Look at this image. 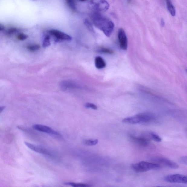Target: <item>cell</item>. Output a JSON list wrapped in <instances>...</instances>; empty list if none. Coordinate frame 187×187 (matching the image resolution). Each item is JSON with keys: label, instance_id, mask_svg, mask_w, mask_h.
Here are the masks:
<instances>
[{"label": "cell", "instance_id": "cell-20", "mask_svg": "<svg viewBox=\"0 0 187 187\" xmlns=\"http://www.w3.org/2000/svg\"><path fill=\"white\" fill-rule=\"evenodd\" d=\"M84 23L87 28L88 29L89 31H92V32H94V29L92 27V24L91 22L89 21L87 19H85L84 21Z\"/></svg>", "mask_w": 187, "mask_h": 187}, {"label": "cell", "instance_id": "cell-4", "mask_svg": "<svg viewBox=\"0 0 187 187\" xmlns=\"http://www.w3.org/2000/svg\"><path fill=\"white\" fill-rule=\"evenodd\" d=\"M89 6L96 12H105L109 9L110 5L106 0H91L89 3Z\"/></svg>", "mask_w": 187, "mask_h": 187}, {"label": "cell", "instance_id": "cell-26", "mask_svg": "<svg viewBox=\"0 0 187 187\" xmlns=\"http://www.w3.org/2000/svg\"><path fill=\"white\" fill-rule=\"evenodd\" d=\"M17 31H18V30L17 29L15 28L12 27L7 30L6 33L7 34L11 35L16 32Z\"/></svg>", "mask_w": 187, "mask_h": 187}, {"label": "cell", "instance_id": "cell-19", "mask_svg": "<svg viewBox=\"0 0 187 187\" xmlns=\"http://www.w3.org/2000/svg\"><path fill=\"white\" fill-rule=\"evenodd\" d=\"M50 45V36L47 35L45 36L43 40V47L44 48H47Z\"/></svg>", "mask_w": 187, "mask_h": 187}, {"label": "cell", "instance_id": "cell-28", "mask_svg": "<svg viewBox=\"0 0 187 187\" xmlns=\"http://www.w3.org/2000/svg\"><path fill=\"white\" fill-rule=\"evenodd\" d=\"M5 29V27H4V26H3L1 24V25H0V31H2L3 30H4Z\"/></svg>", "mask_w": 187, "mask_h": 187}, {"label": "cell", "instance_id": "cell-23", "mask_svg": "<svg viewBox=\"0 0 187 187\" xmlns=\"http://www.w3.org/2000/svg\"><path fill=\"white\" fill-rule=\"evenodd\" d=\"M40 47L38 45H29L27 47V49L31 51H37L40 49Z\"/></svg>", "mask_w": 187, "mask_h": 187}, {"label": "cell", "instance_id": "cell-12", "mask_svg": "<svg viewBox=\"0 0 187 187\" xmlns=\"http://www.w3.org/2000/svg\"><path fill=\"white\" fill-rule=\"evenodd\" d=\"M142 136L148 139L153 140L157 142H160L162 141V138L158 134L153 132H146L143 133Z\"/></svg>", "mask_w": 187, "mask_h": 187}, {"label": "cell", "instance_id": "cell-11", "mask_svg": "<svg viewBox=\"0 0 187 187\" xmlns=\"http://www.w3.org/2000/svg\"><path fill=\"white\" fill-rule=\"evenodd\" d=\"M130 139L133 142L144 147L148 146L150 141V140L142 136L141 137H136L134 136H131Z\"/></svg>", "mask_w": 187, "mask_h": 187}, {"label": "cell", "instance_id": "cell-7", "mask_svg": "<svg viewBox=\"0 0 187 187\" xmlns=\"http://www.w3.org/2000/svg\"><path fill=\"white\" fill-rule=\"evenodd\" d=\"M137 115L139 119V124H141L149 125L156 121V117L151 113H139Z\"/></svg>", "mask_w": 187, "mask_h": 187}, {"label": "cell", "instance_id": "cell-6", "mask_svg": "<svg viewBox=\"0 0 187 187\" xmlns=\"http://www.w3.org/2000/svg\"><path fill=\"white\" fill-rule=\"evenodd\" d=\"M164 180L170 183H187V176L180 174H172L166 176Z\"/></svg>", "mask_w": 187, "mask_h": 187}, {"label": "cell", "instance_id": "cell-18", "mask_svg": "<svg viewBox=\"0 0 187 187\" xmlns=\"http://www.w3.org/2000/svg\"><path fill=\"white\" fill-rule=\"evenodd\" d=\"M98 141L97 139H89L84 141L83 143L87 146H94L98 144Z\"/></svg>", "mask_w": 187, "mask_h": 187}, {"label": "cell", "instance_id": "cell-16", "mask_svg": "<svg viewBox=\"0 0 187 187\" xmlns=\"http://www.w3.org/2000/svg\"><path fill=\"white\" fill-rule=\"evenodd\" d=\"M166 3L168 10L172 16H175L176 15V11L175 8L173 5L172 4L171 0H165Z\"/></svg>", "mask_w": 187, "mask_h": 187}, {"label": "cell", "instance_id": "cell-17", "mask_svg": "<svg viewBox=\"0 0 187 187\" xmlns=\"http://www.w3.org/2000/svg\"><path fill=\"white\" fill-rule=\"evenodd\" d=\"M64 184L74 187H89L91 186L90 185L85 184V183L73 182H67L64 183Z\"/></svg>", "mask_w": 187, "mask_h": 187}, {"label": "cell", "instance_id": "cell-31", "mask_svg": "<svg viewBox=\"0 0 187 187\" xmlns=\"http://www.w3.org/2000/svg\"><path fill=\"white\" fill-rule=\"evenodd\" d=\"M79 1L82 2H85L87 1V0H79Z\"/></svg>", "mask_w": 187, "mask_h": 187}, {"label": "cell", "instance_id": "cell-10", "mask_svg": "<svg viewBox=\"0 0 187 187\" xmlns=\"http://www.w3.org/2000/svg\"><path fill=\"white\" fill-rule=\"evenodd\" d=\"M118 38L120 48L123 50H126L128 45V41L127 35L123 29H119Z\"/></svg>", "mask_w": 187, "mask_h": 187}, {"label": "cell", "instance_id": "cell-8", "mask_svg": "<svg viewBox=\"0 0 187 187\" xmlns=\"http://www.w3.org/2000/svg\"><path fill=\"white\" fill-rule=\"evenodd\" d=\"M48 33L50 35L53 37L56 42L70 41L72 40L70 36L57 30H50L49 31Z\"/></svg>", "mask_w": 187, "mask_h": 187}, {"label": "cell", "instance_id": "cell-2", "mask_svg": "<svg viewBox=\"0 0 187 187\" xmlns=\"http://www.w3.org/2000/svg\"><path fill=\"white\" fill-rule=\"evenodd\" d=\"M131 167L135 172H145L153 169H160L162 168L161 166L155 163L144 161L133 164Z\"/></svg>", "mask_w": 187, "mask_h": 187}, {"label": "cell", "instance_id": "cell-32", "mask_svg": "<svg viewBox=\"0 0 187 187\" xmlns=\"http://www.w3.org/2000/svg\"><path fill=\"white\" fill-rule=\"evenodd\" d=\"M127 1H128V3H130L131 1V0H127Z\"/></svg>", "mask_w": 187, "mask_h": 187}, {"label": "cell", "instance_id": "cell-30", "mask_svg": "<svg viewBox=\"0 0 187 187\" xmlns=\"http://www.w3.org/2000/svg\"><path fill=\"white\" fill-rule=\"evenodd\" d=\"M161 23L162 26H163H163L165 25V21H164V20L163 19L161 20Z\"/></svg>", "mask_w": 187, "mask_h": 187}, {"label": "cell", "instance_id": "cell-9", "mask_svg": "<svg viewBox=\"0 0 187 187\" xmlns=\"http://www.w3.org/2000/svg\"><path fill=\"white\" fill-rule=\"evenodd\" d=\"M33 127L38 131L45 133L50 134V135L58 136V137L61 136L60 134L59 133L47 126L41 124H35L33 126Z\"/></svg>", "mask_w": 187, "mask_h": 187}, {"label": "cell", "instance_id": "cell-21", "mask_svg": "<svg viewBox=\"0 0 187 187\" xmlns=\"http://www.w3.org/2000/svg\"><path fill=\"white\" fill-rule=\"evenodd\" d=\"M66 1L70 8L74 11H75L76 9V7L75 0H66Z\"/></svg>", "mask_w": 187, "mask_h": 187}, {"label": "cell", "instance_id": "cell-13", "mask_svg": "<svg viewBox=\"0 0 187 187\" xmlns=\"http://www.w3.org/2000/svg\"><path fill=\"white\" fill-rule=\"evenodd\" d=\"M122 122L125 124H139L140 120L139 117L137 114L134 116L125 118L123 120Z\"/></svg>", "mask_w": 187, "mask_h": 187}, {"label": "cell", "instance_id": "cell-14", "mask_svg": "<svg viewBox=\"0 0 187 187\" xmlns=\"http://www.w3.org/2000/svg\"><path fill=\"white\" fill-rule=\"evenodd\" d=\"M95 66L97 69H104L106 66L105 62L102 57L100 56L96 57L95 59Z\"/></svg>", "mask_w": 187, "mask_h": 187}, {"label": "cell", "instance_id": "cell-29", "mask_svg": "<svg viewBox=\"0 0 187 187\" xmlns=\"http://www.w3.org/2000/svg\"><path fill=\"white\" fill-rule=\"evenodd\" d=\"M5 109V106H1V108H0V113H1L2 112L4 111V110Z\"/></svg>", "mask_w": 187, "mask_h": 187}, {"label": "cell", "instance_id": "cell-24", "mask_svg": "<svg viewBox=\"0 0 187 187\" xmlns=\"http://www.w3.org/2000/svg\"><path fill=\"white\" fill-rule=\"evenodd\" d=\"M28 37V36L27 35L22 34V33L19 34L17 37V39L21 41H24L27 39Z\"/></svg>", "mask_w": 187, "mask_h": 187}, {"label": "cell", "instance_id": "cell-22", "mask_svg": "<svg viewBox=\"0 0 187 187\" xmlns=\"http://www.w3.org/2000/svg\"><path fill=\"white\" fill-rule=\"evenodd\" d=\"M99 53L105 54H112L113 53V51L109 49L105 48H99L98 50Z\"/></svg>", "mask_w": 187, "mask_h": 187}, {"label": "cell", "instance_id": "cell-1", "mask_svg": "<svg viewBox=\"0 0 187 187\" xmlns=\"http://www.w3.org/2000/svg\"><path fill=\"white\" fill-rule=\"evenodd\" d=\"M91 20L95 27L102 31L106 36H111L114 30V24L111 20L97 12L92 14Z\"/></svg>", "mask_w": 187, "mask_h": 187}, {"label": "cell", "instance_id": "cell-15", "mask_svg": "<svg viewBox=\"0 0 187 187\" xmlns=\"http://www.w3.org/2000/svg\"><path fill=\"white\" fill-rule=\"evenodd\" d=\"M61 87L63 89L66 90L68 89L74 88L76 85L73 82L66 80L62 82L61 83Z\"/></svg>", "mask_w": 187, "mask_h": 187}, {"label": "cell", "instance_id": "cell-5", "mask_svg": "<svg viewBox=\"0 0 187 187\" xmlns=\"http://www.w3.org/2000/svg\"><path fill=\"white\" fill-rule=\"evenodd\" d=\"M152 162L171 169H177L179 165L172 160L161 157H155L152 159Z\"/></svg>", "mask_w": 187, "mask_h": 187}, {"label": "cell", "instance_id": "cell-25", "mask_svg": "<svg viewBox=\"0 0 187 187\" xmlns=\"http://www.w3.org/2000/svg\"><path fill=\"white\" fill-rule=\"evenodd\" d=\"M85 108H90L94 110H97L98 109L97 106L92 103H87L85 104Z\"/></svg>", "mask_w": 187, "mask_h": 187}, {"label": "cell", "instance_id": "cell-27", "mask_svg": "<svg viewBox=\"0 0 187 187\" xmlns=\"http://www.w3.org/2000/svg\"><path fill=\"white\" fill-rule=\"evenodd\" d=\"M179 160L181 163L187 165V156L181 157L179 159Z\"/></svg>", "mask_w": 187, "mask_h": 187}, {"label": "cell", "instance_id": "cell-3", "mask_svg": "<svg viewBox=\"0 0 187 187\" xmlns=\"http://www.w3.org/2000/svg\"><path fill=\"white\" fill-rule=\"evenodd\" d=\"M26 146L29 148V149L32 151L40 154H41L45 156L52 160H56L57 158V155L55 153L49 150L45 149L44 148L42 147L41 146H37V145L31 144V143L25 142Z\"/></svg>", "mask_w": 187, "mask_h": 187}, {"label": "cell", "instance_id": "cell-33", "mask_svg": "<svg viewBox=\"0 0 187 187\" xmlns=\"http://www.w3.org/2000/svg\"><path fill=\"white\" fill-rule=\"evenodd\" d=\"M186 73H187V69H186Z\"/></svg>", "mask_w": 187, "mask_h": 187}]
</instances>
